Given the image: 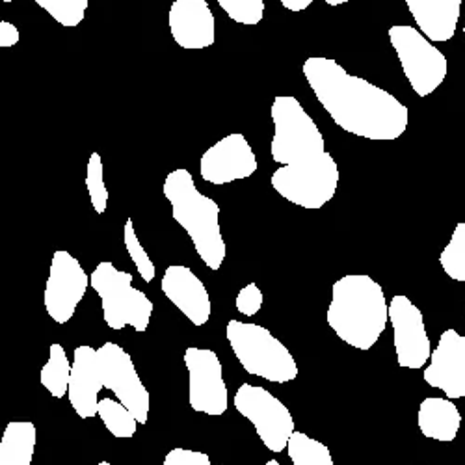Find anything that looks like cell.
Masks as SVG:
<instances>
[{"mask_svg": "<svg viewBox=\"0 0 465 465\" xmlns=\"http://www.w3.org/2000/svg\"><path fill=\"white\" fill-rule=\"evenodd\" d=\"M324 3H326L328 6H341V5L351 3V0H324Z\"/></svg>", "mask_w": 465, "mask_h": 465, "instance_id": "836d02e7", "label": "cell"}, {"mask_svg": "<svg viewBox=\"0 0 465 465\" xmlns=\"http://www.w3.org/2000/svg\"><path fill=\"white\" fill-rule=\"evenodd\" d=\"M90 287L101 298L108 328L122 331L125 326H133L138 333L149 328L154 305L145 292L133 287V274L115 268L110 261H103L90 276Z\"/></svg>", "mask_w": 465, "mask_h": 465, "instance_id": "5b68a950", "label": "cell"}, {"mask_svg": "<svg viewBox=\"0 0 465 465\" xmlns=\"http://www.w3.org/2000/svg\"><path fill=\"white\" fill-rule=\"evenodd\" d=\"M272 188L302 209H322L333 200L339 186V168L328 151L300 164H287L272 173Z\"/></svg>", "mask_w": 465, "mask_h": 465, "instance_id": "52a82bcc", "label": "cell"}, {"mask_svg": "<svg viewBox=\"0 0 465 465\" xmlns=\"http://www.w3.org/2000/svg\"><path fill=\"white\" fill-rule=\"evenodd\" d=\"M237 411L246 417L257 436L272 452H283L294 432V419L289 408L264 387L242 383L235 395Z\"/></svg>", "mask_w": 465, "mask_h": 465, "instance_id": "9c48e42d", "label": "cell"}, {"mask_svg": "<svg viewBox=\"0 0 465 465\" xmlns=\"http://www.w3.org/2000/svg\"><path fill=\"white\" fill-rule=\"evenodd\" d=\"M35 424L12 420L0 440V465H32L35 450Z\"/></svg>", "mask_w": 465, "mask_h": 465, "instance_id": "44dd1931", "label": "cell"}, {"mask_svg": "<svg viewBox=\"0 0 465 465\" xmlns=\"http://www.w3.org/2000/svg\"><path fill=\"white\" fill-rule=\"evenodd\" d=\"M225 337L248 374L274 383L296 380L298 365L289 348L259 324L229 321Z\"/></svg>", "mask_w": 465, "mask_h": 465, "instance_id": "277c9868", "label": "cell"}, {"mask_svg": "<svg viewBox=\"0 0 465 465\" xmlns=\"http://www.w3.org/2000/svg\"><path fill=\"white\" fill-rule=\"evenodd\" d=\"M302 71L322 108L342 131L376 142L397 140L406 133L410 110L387 90L324 56L307 58Z\"/></svg>", "mask_w": 465, "mask_h": 465, "instance_id": "6da1fadb", "label": "cell"}, {"mask_svg": "<svg viewBox=\"0 0 465 465\" xmlns=\"http://www.w3.org/2000/svg\"><path fill=\"white\" fill-rule=\"evenodd\" d=\"M97 415L104 422L108 432L114 438L129 440L136 434V424L138 420L134 415L120 402L114 399H103L97 402Z\"/></svg>", "mask_w": 465, "mask_h": 465, "instance_id": "cb8c5ba5", "label": "cell"}, {"mask_svg": "<svg viewBox=\"0 0 465 465\" xmlns=\"http://www.w3.org/2000/svg\"><path fill=\"white\" fill-rule=\"evenodd\" d=\"M101 390L103 385L97 363V348L86 344L74 348L67 395L76 415L81 419H92L97 415V397Z\"/></svg>", "mask_w": 465, "mask_h": 465, "instance_id": "ac0fdd59", "label": "cell"}, {"mask_svg": "<svg viewBox=\"0 0 465 465\" xmlns=\"http://www.w3.org/2000/svg\"><path fill=\"white\" fill-rule=\"evenodd\" d=\"M90 285V278L69 252L58 250L53 255L49 280L45 283V312L49 317L65 324L73 319L76 307L83 302Z\"/></svg>", "mask_w": 465, "mask_h": 465, "instance_id": "7c38bea8", "label": "cell"}, {"mask_svg": "<svg viewBox=\"0 0 465 465\" xmlns=\"http://www.w3.org/2000/svg\"><path fill=\"white\" fill-rule=\"evenodd\" d=\"M257 157L244 134H229L211 145L202 157V179L211 184H229L257 172Z\"/></svg>", "mask_w": 465, "mask_h": 465, "instance_id": "5bb4252c", "label": "cell"}, {"mask_svg": "<svg viewBox=\"0 0 465 465\" xmlns=\"http://www.w3.org/2000/svg\"><path fill=\"white\" fill-rule=\"evenodd\" d=\"M445 274L460 283H465V223L454 227L452 237L440 257Z\"/></svg>", "mask_w": 465, "mask_h": 465, "instance_id": "d4e9b609", "label": "cell"}, {"mask_svg": "<svg viewBox=\"0 0 465 465\" xmlns=\"http://www.w3.org/2000/svg\"><path fill=\"white\" fill-rule=\"evenodd\" d=\"M387 34L411 90L419 97L434 94L447 79L449 64L445 54L413 26L395 25Z\"/></svg>", "mask_w": 465, "mask_h": 465, "instance_id": "ba28073f", "label": "cell"}, {"mask_svg": "<svg viewBox=\"0 0 465 465\" xmlns=\"http://www.w3.org/2000/svg\"><path fill=\"white\" fill-rule=\"evenodd\" d=\"M274 122V136L270 143L274 163L300 164L321 157L326 151L324 136L300 101L292 95H278L270 108Z\"/></svg>", "mask_w": 465, "mask_h": 465, "instance_id": "8992f818", "label": "cell"}, {"mask_svg": "<svg viewBox=\"0 0 465 465\" xmlns=\"http://www.w3.org/2000/svg\"><path fill=\"white\" fill-rule=\"evenodd\" d=\"M420 34L430 42H449L456 34L461 0H406Z\"/></svg>", "mask_w": 465, "mask_h": 465, "instance_id": "d6986e66", "label": "cell"}, {"mask_svg": "<svg viewBox=\"0 0 465 465\" xmlns=\"http://www.w3.org/2000/svg\"><path fill=\"white\" fill-rule=\"evenodd\" d=\"M95 465H112L110 461H99V463H95Z\"/></svg>", "mask_w": 465, "mask_h": 465, "instance_id": "d590c367", "label": "cell"}, {"mask_svg": "<svg viewBox=\"0 0 465 465\" xmlns=\"http://www.w3.org/2000/svg\"><path fill=\"white\" fill-rule=\"evenodd\" d=\"M216 3L239 25L253 26L264 17V0H216Z\"/></svg>", "mask_w": 465, "mask_h": 465, "instance_id": "83f0119b", "label": "cell"}, {"mask_svg": "<svg viewBox=\"0 0 465 465\" xmlns=\"http://www.w3.org/2000/svg\"><path fill=\"white\" fill-rule=\"evenodd\" d=\"M424 381L441 390L449 399L465 397V337L456 330H445L438 348L430 354Z\"/></svg>", "mask_w": 465, "mask_h": 465, "instance_id": "9a60e30c", "label": "cell"}, {"mask_svg": "<svg viewBox=\"0 0 465 465\" xmlns=\"http://www.w3.org/2000/svg\"><path fill=\"white\" fill-rule=\"evenodd\" d=\"M124 241H125V248L133 259V262L136 264L138 268V274L142 276V280L145 283H151L154 280V276H157V270H154V264L153 261L149 259L147 252L143 250V246L140 244L136 232H134V223L133 220L129 218L125 222V229H124Z\"/></svg>", "mask_w": 465, "mask_h": 465, "instance_id": "f1b7e54d", "label": "cell"}, {"mask_svg": "<svg viewBox=\"0 0 465 465\" xmlns=\"http://www.w3.org/2000/svg\"><path fill=\"white\" fill-rule=\"evenodd\" d=\"M164 296L193 324L203 326L211 319L213 303L202 280L190 268L172 264L161 282Z\"/></svg>", "mask_w": 465, "mask_h": 465, "instance_id": "e0dca14e", "label": "cell"}, {"mask_svg": "<svg viewBox=\"0 0 465 465\" xmlns=\"http://www.w3.org/2000/svg\"><path fill=\"white\" fill-rule=\"evenodd\" d=\"M395 337L397 361L404 369H422L430 360L432 346L430 339L424 330V319L419 307L411 303L408 296H393L390 307H387Z\"/></svg>", "mask_w": 465, "mask_h": 465, "instance_id": "4fadbf2b", "label": "cell"}, {"mask_svg": "<svg viewBox=\"0 0 465 465\" xmlns=\"http://www.w3.org/2000/svg\"><path fill=\"white\" fill-rule=\"evenodd\" d=\"M264 465H282L278 460H268Z\"/></svg>", "mask_w": 465, "mask_h": 465, "instance_id": "e575fe53", "label": "cell"}, {"mask_svg": "<svg viewBox=\"0 0 465 465\" xmlns=\"http://www.w3.org/2000/svg\"><path fill=\"white\" fill-rule=\"evenodd\" d=\"M86 188L90 193V202L97 214H104L108 205V190L104 184V166L101 154L95 151L90 154L86 166Z\"/></svg>", "mask_w": 465, "mask_h": 465, "instance_id": "4316f807", "label": "cell"}, {"mask_svg": "<svg viewBox=\"0 0 465 465\" xmlns=\"http://www.w3.org/2000/svg\"><path fill=\"white\" fill-rule=\"evenodd\" d=\"M239 313L246 315V317H253L261 312L262 307V292L255 283H248L246 287H242L239 291L237 302H235Z\"/></svg>", "mask_w": 465, "mask_h": 465, "instance_id": "f546056e", "label": "cell"}, {"mask_svg": "<svg viewBox=\"0 0 465 465\" xmlns=\"http://www.w3.org/2000/svg\"><path fill=\"white\" fill-rule=\"evenodd\" d=\"M419 430L424 438L436 441H454L461 426V415L449 399L429 397L419 406L417 413Z\"/></svg>", "mask_w": 465, "mask_h": 465, "instance_id": "ffe728a7", "label": "cell"}, {"mask_svg": "<svg viewBox=\"0 0 465 465\" xmlns=\"http://www.w3.org/2000/svg\"><path fill=\"white\" fill-rule=\"evenodd\" d=\"M71 376V363L67 360L65 348L60 342H53L49 348V361L44 365L40 380L45 390L54 399H64L67 395Z\"/></svg>", "mask_w": 465, "mask_h": 465, "instance_id": "7402d4cb", "label": "cell"}, {"mask_svg": "<svg viewBox=\"0 0 465 465\" xmlns=\"http://www.w3.org/2000/svg\"><path fill=\"white\" fill-rule=\"evenodd\" d=\"M280 3L289 12H303V10H307L309 6L313 5V0H280Z\"/></svg>", "mask_w": 465, "mask_h": 465, "instance_id": "d6a6232c", "label": "cell"}, {"mask_svg": "<svg viewBox=\"0 0 465 465\" xmlns=\"http://www.w3.org/2000/svg\"><path fill=\"white\" fill-rule=\"evenodd\" d=\"M21 40L19 28L8 21H0V49L15 47Z\"/></svg>", "mask_w": 465, "mask_h": 465, "instance_id": "1f68e13d", "label": "cell"}, {"mask_svg": "<svg viewBox=\"0 0 465 465\" xmlns=\"http://www.w3.org/2000/svg\"><path fill=\"white\" fill-rule=\"evenodd\" d=\"M287 452L292 465H333L330 449L303 432H292L287 443Z\"/></svg>", "mask_w": 465, "mask_h": 465, "instance_id": "603a6c76", "label": "cell"}, {"mask_svg": "<svg viewBox=\"0 0 465 465\" xmlns=\"http://www.w3.org/2000/svg\"><path fill=\"white\" fill-rule=\"evenodd\" d=\"M184 365L188 371L190 408L213 417L223 415L229 406V395L216 352L209 348L190 346L184 352Z\"/></svg>", "mask_w": 465, "mask_h": 465, "instance_id": "8fae6325", "label": "cell"}, {"mask_svg": "<svg viewBox=\"0 0 465 465\" xmlns=\"http://www.w3.org/2000/svg\"><path fill=\"white\" fill-rule=\"evenodd\" d=\"M3 3H5V5H10V3H14V0H3Z\"/></svg>", "mask_w": 465, "mask_h": 465, "instance_id": "8d00e7d4", "label": "cell"}, {"mask_svg": "<svg viewBox=\"0 0 465 465\" xmlns=\"http://www.w3.org/2000/svg\"><path fill=\"white\" fill-rule=\"evenodd\" d=\"M164 465H216V463H213L205 452L177 447L164 456Z\"/></svg>", "mask_w": 465, "mask_h": 465, "instance_id": "4dcf8cb0", "label": "cell"}, {"mask_svg": "<svg viewBox=\"0 0 465 465\" xmlns=\"http://www.w3.org/2000/svg\"><path fill=\"white\" fill-rule=\"evenodd\" d=\"M387 300L380 283L365 274H348L333 283L328 324L358 351H371L387 326Z\"/></svg>", "mask_w": 465, "mask_h": 465, "instance_id": "7a4b0ae2", "label": "cell"}, {"mask_svg": "<svg viewBox=\"0 0 465 465\" xmlns=\"http://www.w3.org/2000/svg\"><path fill=\"white\" fill-rule=\"evenodd\" d=\"M168 25L173 42L181 49L200 51L216 42V21L207 0H175Z\"/></svg>", "mask_w": 465, "mask_h": 465, "instance_id": "2e32d148", "label": "cell"}, {"mask_svg": "<svg viewBox=\"0 0 465 465\" xmlns=\"http://www.w3.org/2000/svg\"><path fill=\"white\" fill-rule=\"evenodd\" d=\"M34 3L65 28L79 26L90 6L88 0H34Z\"/></svg>", "mask_w": 465, "mask_h": 465, "instance_id": "484cf974", "label": "cell"}, {"mask_svg": "<svg viewBox=\"0 0 465 465\" xmlns=\"http://www.w3.org/2000/svg\"><path fill=\"white\" fill-rule=\"evenodd\" d=\"M97 363L103 390H110L138 424H145L149 419V391L134 369L133 358L120 344L104 342L97 348Z\"/></svg>", "mask_w": 465, "mask_h": 465, "instance_id": "30bf717a", "label": "cell"}, {"mask_svg": "<svg viewBox=\"0 0 465 465\" xmlns=\"http://www.w3.org/2000/svg\"><path fill=\"white\" fill-rule=\"evenodd\" d=\"M164 198L172 205L173 220L188 232L202 261L216 272L222 268L227 248L220 229V207L203 196L188 170L179 168L164 181Z\"/></svg>", "mask_w": 465, "mask_h": 465, "instance_id": "3957f363", "label": "cell"}, {"mask_svg": "<svg viewBox=\"0 0 465 465\" xmlns=\"http://www.w3.org/2000/svg\"><path fill=\"white\" fill-rule=\"evenodd\" d=\"M463 35H465V23H463Z\"/></svg>", "mask_w": 465, "mask_h": 465, "instance_id": "74e56055", "label": "cell"}]
</instances>
